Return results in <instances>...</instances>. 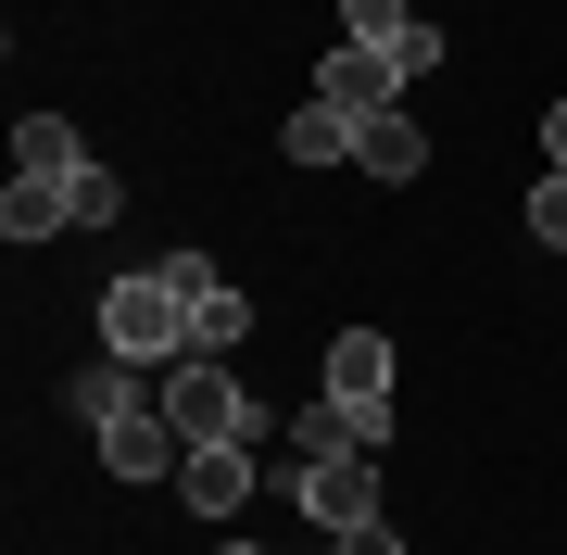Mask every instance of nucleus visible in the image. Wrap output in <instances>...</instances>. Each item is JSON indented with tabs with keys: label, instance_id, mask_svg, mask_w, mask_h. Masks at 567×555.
Masks as SVG:
<instances>
[{
	"label": "nucleus",
	"instance_id": "obj_1",
	"mask_svg": "<svg viewBox=\"0 0 567 555\" xmlns=\"http://www.w3.org/2000/svg\"><path fill=\"white\" fill-rule=\"evenodd\" d=\"M152 404L177 417V442H189V454H203V442H265V404L227 379V353H177V367L152 379Z\"/></svg>",
	"mask_w": 567,
	"mask_h": 555
},
{
	"label": "nucleus",
	"instance_id": "obj_2",
	"mask_svg": "<svg viewBox=\"0 0 567 555\" xmlns=\"http://www.w3.org/2000/svg\"><path fill=\"white\" fill-rule=\"evenodd\" d=\"M102 353H126V367H177V353H189V290L177 278H114L102 290Z\"/></svg>",
	"mask_w": 567,
	"mask_h": 555
},
{
	"label": "nucleus",
	"instance_id": "obj_3",
	"mask_svg": "<svg viewBox=\"0 0 567 555\" xmlns=\"http://www.w3.org/2000/svg\"><path fill=\"white\" fill-rule=\"evenodd\" d=\"M341 25H353V51H379L404 89H416V76H442V25H429L416 0H353Z\"/></svg>",
	"mask_w": 567,
	"mask_h": 555
},
{
	"label": "nucleus",
	"instance_id": "obj_4",
	"mask_svg": "<svg viewBox=\"0 0 567 555\" xmlns=\"http://www.w3.org/2000/svg\"><path fill=\"white\" fill-rule=\"evenodd\" d=\"M164 278L189 290V353H240L252 341V290L240 278H215L203 253H164Z\"/></svg>",
	"mask_w": 567,
	"mask_h": 555
},
{
	"label": "nucleus",
	"instance_id": "obj_5",
	"mask_svg": "<svg viewBox=\"0 0 567 555\" xmlns=\"http://www.w3.org/2000/svg\"><path fill=\"white\" fill-rule=\"evenodd\" d=\"M102 467H114V480H177V467H189L177 417H164L152 391H140V404H126V417H102Z\"/></svg>",
	"mask_w": 567,
	"mask_h": 555
},
{
	"label": "nucleus",
	"instance_id": "obj_6",
	"mask_svg": "<svg viewBox=\"0 0 567 555\" xmlns=\"http://www.w3.org/2000/svg\"><path fill=\"white\" fill-rule=\"evenodd\" d=\"M290 493H303V517H316L328 543H341V531H365V517H379V467H365V454H316Z\"/></svg>",
	"mask_w": 567,
	"mask_h": 555
},
{
	"label": "nucleus",
	"instance_id": "obj_7",
	"mask_svg": "<svg viewBox=\"0 0 567 555\" xmlns=\"http://www.w3.org/2000/svg\"><path fill=\"white\" fill-rule=\"evenodd\" d=\"M316 102L365 126V114H391V102H404V76H391L379 51H353V39H341V51H328V89H316Z\"/></svg>",
	"mask_w": 567,
	"mask_h": 555
},
{
	"label": "nucleus",
	"instance_id": "obj_8",
	"mask_svg": "<svg viewBox=\"0 0 567 555\" xmlns=\"http://www.w3.org/2000/svg\"><path fill=\"white\" fill-rule=\"evenodd\" d=\"M177 493L203 505V517H240V493H252V442H203V454L177 467Z\"/></svg>",
	"mask_w": 567,
	"mask_h": 555
},
{
	"label": "nucleus",
	"instance_id": "obj_9",
	"mask_svg": "<svg viewBox=\"0 0 567 555\" xmlns=\"http://www.w3.org/2000/svg\"><path fill=\"white\" fill-rule=\"evenodd\" d=\"M328 391H341V404H391V341L379 329H341V341H328Z\"/></svg>",
	"mask_w": 567,
	"mask_h": 555
},
{
	"label": "nucleus",
	"instance_id": "obj_10",
	"mask_svg": "<svg viewBox=\"0 0 567 555\" xmlns=\"http://www.w3.org/2000/svg\"><path fill=\"white\" fill-rule=\"evenodd\" d=\"M353 165H365V177H416V165H429L416 114H404V102H391V114H365V126H353Z\"/></svg>",
	"mask_w": 567,
	"mask_h": 555
},
{
	"label": "nucleus",
	"instance_id": "obj_11",
	"mask_svg": "<svg viewBox=\"0 0 567 555\" xmlns=\"http://www.w3.org/2000/svg\"><path fill=\"white\" fill-rule=\"evenodd\" d=\"M0 227H13V240H51V227H76V177H13V189H0Z\"/></svg>",
	"mask_w": 567,
	"mask_h": 555
},
{
	"label": "nucleus",
	"instance_id": "obj_12",
	"mask_svg": "<svg viewBox=\"0 0 567 555\" xmlns=\"http://www.w3.org/2000/svg\"><path fill=\"white\" fill-rule=\"evenodd\" d=\"M13 177H89L76 126H63V114H25V126H13Z\"/></svg>",
	"mask_w": 567,
	"mask_h": 555
},
{
	"label": "nucleus",
	"instance_id": "obj_13",
	"mask_svg": "<svg viewBox=\"0 0 567 555\" xmlns=\"http://www.w3.org/2000/svg\"><path fill=\"white\" fill-rule=\"evenodd\" d=\"M278 140H290V165H353V114H328V102H303Z\"/></svg>",
	"mask_w": 567,
	"mask_h": 555
},
{
	"label": "nucleus",
	"instance_id": "obj_14",
	"mask_svg": "<svg viewBox=\"0 0 567 555\" xmlns=\"http://www.w3.org/2000/svg\"><path fill=\"white\" fill-rule=\"evenodd\" d=\"M290 454H303V467H316V454H365V442H353V417H341V391H316V404L290 417Z\"/></svg>",
	"mask_w": 567,
	"mask_h": 555
},
{
	"label": "nucleus",
	"instance_id": "obj_15",
	"mask_svg": "<svg viewBox=\"0 0 567 555\" xmlns=\"http://www.w3.org/2000/svg\"><path fill=\"white\" fill-rule=\"evenodd\" d=\"M529 240L567 253V177H529Z\"/></svg>",
	"mask_w": 567,
	"mask_h": 555
},
{
	"label": "nucleus",
	"instance_id": "obj_16",
	"mask_svg": "<svg viewBox=\"0 0 567 555\" xmlns=\"http://www.w3.org/2000/svg\"><path fill=\"white\" fill-rule=\"evenodd\" d=\"M114 215H126V177L89 165V177H76V227H114Z\"/></svg>",
	"mask_w": 567,
	"mask_h": 555
},
{
	"label": "nucleus",
	"instance_id": "obj_17",
	"mask_svg": "<svg viewBox=\"0 0 567 555\" xmlns=\"http://www.w3.org/2000/svg\"><path fill=\"white\" fill-rule=\"evenodd\" d=\"M341 555H404V543H391V517H365V531H341Z\"/></svg>",
	"mask_w": 567,
	"mask_h": 555
},
{
	"label": "nucleus",
	"instance_id": "obj_18",
	"mask_svg": "<svg viewBox=\"0 0 567 555\" xmlns=\"http://www.w3.org/2000/svg\"><path fill=\"white\" fill-rule=\"evenodd\" d=\"M543 165H555V177H567V102H555V114H543Z\"/></svg>",
	"mask_w": 567,
	"mask_h": 555
},
{
	"label": "nucleus",
	"instance_id": "obj_19",
	"mask_svg": "<svg viewBox=\"0 0 567 555\" xmlns=\"http://www.w3.org/2000/svg\"><path fill=\"white\" fill-rule=\"evenodd\" d=\"M227 555H252V543H227Z\"/></svg>",
	"mask_w": 567,
	"mask_h": 555
}]
</instances>
